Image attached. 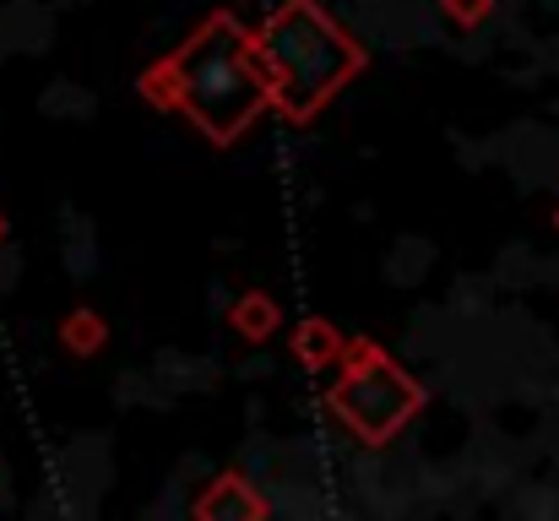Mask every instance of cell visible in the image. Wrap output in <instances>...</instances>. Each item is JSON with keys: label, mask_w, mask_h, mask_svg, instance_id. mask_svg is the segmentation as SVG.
<instances>
[{"label": "cell", "mask_w": 559, "mask_h": 521, "mask_svg": "<svg viewBox=\"0 0 559 521\" xmlns=\"http://www.w3.org/2000/svg\"><path fill=\"white\" fill-rule=\"evenodd\" d=\"M337 407L354 429H365L370 440H385L413 407H418V391L380 358H365V375H354L348 386H337Z\"/></svg>", "instance_id": "cell-3"}, {"label": "cell", "mask_w": 559, "mask_h": 521, "mask_svg": "<svg viewBox=\"0 0 559 521\" xmlns=\"http://www.w3.org/2000/svg\"><path fill=\"white\" fill-rule=\"evenodd\" d=\"M266 66H272L277 104L288 115H310L332 98V87H343L359 71V49L310 0H294L266 27Z\"/></svg>", "instance_id": "cell-2"}, {"label": "cell", "mask_w": 559, "mask_h": 521, "mask_svg": "<svg viewBox=\"0 0 559 521\" xmlns=\"http://www.w3.org/2000/svg\"><path fill=\"white\" fill-rule=\"evenodd\" d=\"M175 82H180L186 115L212 142H234L255 120V109L277 98L266 49H255L228 16L206 22L190 38L186 55L175 60Z\"/></svg>", "instance_id": "cell-1"}]
</instances>
